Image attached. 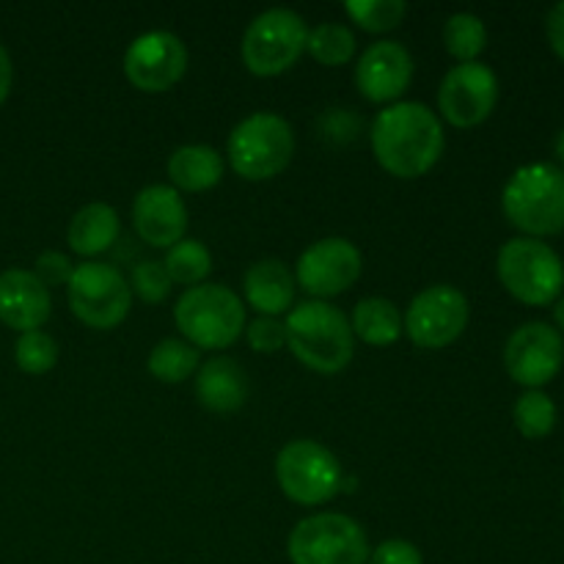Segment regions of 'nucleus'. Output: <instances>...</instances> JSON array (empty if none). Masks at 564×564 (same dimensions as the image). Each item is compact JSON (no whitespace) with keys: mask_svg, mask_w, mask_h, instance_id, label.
<instances>
[{"mask_svg":"<svg viewBox=\"0 0 564 564\" xmlns=\"http://www.w3.org/2000/svg\"><path fill=\"white\" fill-rule=\"evenodd\" d=\"M361 251L350 240H345V237H325V240L312 242L297 257L295 281L314 301H328V297H336L350 290L361 279Z\"/></svg>","mask_w":564,"mask_h":564,"instance_id":"13","label":"nucleus"},{"mask_svg":"<svg viewBox=\"0 0 564 564\" xmlns=\"http://www.w3.org/2000/svg\"><path fill=\"white\" fill-rule=\"evenodd\" d=\"M369 564H424L422 551L408 540H386L369 554Z\"/></svg>","mask_w":564,"mask_h":564,"instance_id":"34","label":"nucleus"},{"mask_svg":"<svg viewBox=\"0 0 564 564\" xmlns=\"http://www.w3.org/2000/svg\"><path fill=\"white\" fill-rule=\"evenodd\" d=\"M284 330L292 356L312 372L339 375L352 361V328L334 303H297L286 314Z\"/></svg>","mask_w":564,"mask_h":564,"instance_id":"2","label":"nucleus"},{"mask_svg":"<svg viewBox=\"0 0 564 564\" xmlns=\"http://www.w3.org/2000/svg\"><path fill=\"white\" fill-rule=\"evenodd\" d=\"M444 44L446 53L457 58V64H471L488 47V31L485 22L471 11H457L446 20L444 25Z\"/></svg>","mask_w":564,"mask_h":564,"instance_id":"26","label":"nucleus"},{"mask_svg":"<svg viewBox=\"0 0 564 564\" xmlns=\"http://www.w3.org/2000/svg\"><path fill=\"white\" fill-rule=\"evenodd\" d=\"M556 158L564 163V130L560 132V138H556Z\"/></svg>","mask_w":564,"mask_h":564,"instance_id":"38","label":"nucleus"},{"mask_svg":"<svg viewBox=\"0 0 564 564\" xmlns=\"http://www.w3.org/2000/svg\"><path fill=\"white\" fill-rule=\"evenodd\" d=\"M545 33H549L551 50L564 61V0L556 3L545 17Z\"/></svg>","mask_w":564,"mask_h":564,"instance_id":"35","label":"nucleus"},{"mask_svg":"<svg viewBox=\"0 0 564 564\" xmlns=\"http://www.w3.org/2000/svg\"><path fill=\"white\" fill-rule=\"evenodd\" d=\"M147 369L160 383H185L191 375L198 372V350L185 339H163L149 352Z\"/></svg>","mask_w":564,"mask_h":564,"instance_id":"24","label":"nucleus"},{"mask_svg":"<svg viewBox=\"0 0 564 564\" xmlns=\"http://www.w3.org/2000/svg\"><path fill=\"white\" fill-rule=\"evenodd\" d=\"M308 28L292 9H268L253 17L242 36V64L257 77L284 75L306 50Z\"/></svg>","mask_w":564,"mask_h":564,"instance_id":"9","label":"nucleus"},{"mask_svg":"<svg viewBox=\"0 0 564 564\" xmlns=\"http://www.w3.org/2000/svg\"><path fill=\"white\" fill-rule=\"evenodd\" d=\"M369 143L386 174L397 180H419L435 169L446 138L433 108L424 102H394L375 116Z\"/></svg>","mask_w":564,"mask_h":564,"instance_id":"1","label":"nucleus"},{"mask_svg":"<svg viewBox=\"0 0 564 564\" xmlns=\"http://www.w3.org/2000/svg\"><path fill=\"white\" fill-rule=\"evenodd\" d=\"M130 290L135 292L143 303H152V306L163 303L171 292V279L169 273H165L163 262H154V259L138 262L130 275Z\"/></svg>","mask_w":564,"mask_h":564,"instance_id":"31","label":"nucleus"},{"mask_svg":"<svg viewBox=\"0 0 564 564\" xmlns=\"http://www.w3.org/2000/svg\"><path fill=\"white\" fill-rule=\"evenodd\" d=\"M248 306L257 308L259 317H281L295 306L297 281L279 259H259L248 268L242 279Z\"/></svg>","mask_w":564,"mask_h":564,"instance_id":"19","label":"nucleus"},{"mask_svg":"<svg viewBox=\"0 0 564 564\" xmlns=\"http://www.w3.org/2000/svg\"><path fill=\"white\" fill-rule=\"evenodd\" d=\"M501 286L527 306H551L562 295L564 264L560 253L532 237H512L496 262Z\"/></svg>","mask_w":564,"mask_h":564,"instance_id":"6","label":"nucleus"},{"mask_svg":"<svg viewBox=\"0 0 564 564\" xmlns=\"http://www.w3.org/2000/svg\"><path fill=\"white\" fill-rule=\"evenodd\" d=\"M36 279L42 281L44 286H58V284H69L72 273H75V264L69 262V257L61 251H44L39 253L36 259Z\"/></svg>","mask_w":564,"mask_h":564,"instance_id":"33","label":"nucleus"},{"mask_svg":"<svg viewBox=\"0 0 564 564\" xmlns=\"http://www.w3.org/2000/svg\"><path fill=\"white\" fill-rule=\"evenodd\" d=\"M468 301L457 286L435 284L419 292L402 317V334L422 350H441L463 336L468 325Z\"/></svg>","mask_w":564,"mask_h":564,"instance_id":"11","label":"nucleus"},{"mask_svg":"<svg viewBox=\"0 0 564 564\" xmlns=\"http://www.w3.org/2000/svg\"><path fill=\"white\" fill-rule=\"evenodd\" d=\"M132 226L147 246L169 251L185 240L187 207L171 185H149L132 202Z\"/></svg>","mask_w":564,"mask_h":564,"instance_id":"17","label":"nucleus"},{"mask_svg":"<svg viewBox=\"0 0 564 564\" xmlns=\"http://www.w3.org/2000/svg\"><path fill=\"white\" fill-rule=\"evenodd\" d=\"M499 102V77L482 61L457 64L446 72L438 88V110L457 130L479 127Z\"/></svg>","mask_w":564,"mask_h":564,"instance_id":"12","label":"nucleus"},{"mask_svg":"<svg viewBox=\"0 0 564 564\" xmlns=\"http://www.w3.org/2000/svg\"><path fill=\"white\" fill-rule=\"evenodd\" d=\"M196 397L209 413H235L248 400L246 369L235 358L215 356L196 372Z\"/></svg>","mask_w":564,"mask_h":564,"instance_id":"20","label":"nucleus"},{"mask_svg":"<svg viewBox=\"0 0 564 564\" xmlns=\"http://www.w3.org/2000/svg\"><path fill=\"white\" fill-rule=\"evenodd\" d=\"M66 297L72 314L94 330L119 328L132 306L130 281L116 264L97 262V259L75 264V273L66 284Z\"/></svg>","mask_w":564,"mask_h":564,"instance_id":"8","label":"nucleus"},{"mask_svg":"<svg viewBox=\"0 0 564 564\" xmlns=\"http://www.w3.org/2000/svg\"><path fill=\"white\" fill-rule=\"evenodd\" d=\"M413 80V55L400 42H375L356 66V86L369 102L394 105Z\"/></svg>","mask_w":564,"mask_h":564,"instance_id":"16","label":"nucleus"},{"mask_svg":"<svg viewBox=\"0 0 564 564\" xmlns=\"http://www.w3.org/2000/svg\"><path fill=\"white\" fill-rule=\"evenodd\" d=\"M165 169H169L171 187L176 193H204L213 191L224 180L226 163L218 149L207 147V143H185V147L174 149Z\"/></svg>","mask_w":564,"mask_h":564,"instance_id":"22","label":"nucleus"},{"mask_svg":"<svg viewBox=\"0 0 564 564\" xmlns=\"http://www.w3.org/2000/svg\"><path fill=\"white\" fill-rule=\"evenodd\" d=\"M14 361L25 375H47L58 364V345L44 330H28L17 336Z\"/></svg>","mask_w":564,"mask_h":564,"instance_id":"30","label":"nucleus"},{"mask_svg":"<svg viewBox=\"0 0 564 564\" xmlns=\"http://www.w3.org/2000/svg\"><path fill=\"white\" fill-rule=\"evenodd\" d=\"M248 345L253 352H279L281 347H286V330L284 323L279 317H257L253 323L246 325Z\"/></svg>","mask_w":564,"mask_h":564,"instance_id":"32","label":"nucleus"},{"mask_svg":"<svg viewBox=\"0 0 564 564\" xmlns=\"http://www.w3.org/2000/svg\"><path fill=\"white\" fill-rule=\"evenodd\" d=\"M53 312L50 290L33 270H6L0 273V323L11 330H42Z\"/></svg>","mask_w":564,"mask_h":564,"instance_id":"18","label":"nucleus"},{"mask_svg":"<svg viewBox=\"0 0 564 564\" xmlns=\"http://www.w3.org/2000/svg\"><path fill=\"white\" fill-rule=\"evenodd\" d=\"M187 47L176 33L149 31L132 39L124 53V75L138 91H171L185 77Z\"/></svg>","mask_w":564,"mask_h":564,"instance_id":"14","label":"nucleus"},{"mask_svg":"<svg viewBox=\"0 0 564 564\" xmlns=\"http://www.w3.org/2000/svg\"><path fill=\"white\" fill-rule=\"evenodd\" d=\"M163 268L171 284H182L191 290V286L204 284V279L213 273V253L202 240L185 237L165 251Z\"/></svg>","mask_w":564,"mask_h":564,"instance_id":"25","label":"nucleus"},{"mask_svg":"<svg viewBox=\"0 0 564 564\" xmlns=\"http://www.w3.org/2000/svg\"><path fill=\"white\" fill-rule=\"evenodd\" d=\"M507 220L538 240L564 231V171L551 163L518 169L501 193Z\"/></svg>","mask_w":564,"mask_h":564,"instance_id":"3","label":"nucleus"},{"mask_svg":"<svg viewBox=\"0 0 564 564\" xmlns=\"http://www.w3.org/2000/svg\"><path fill=\"white\" fill-rule=\"evenodd\" d=\"M11 80H14V66H11V58L9 53H6V47L0 44V105H3L6 97H9Z\"/></svg>","mask_w":564,"mask_h":564,"instance_id":"36","label":"nucleus"},{"mask_svg":"<svg viewBox=\"0 0 564 564\" xmlns=\"http://www.w3.org/2000/svg\"><path fill=\"white\" fill-rule=\"evenodd\" d=\"M512 419H516V427L523 438H545V435H551V430L556 424V405L545 391L529 389L518 397Z\"/></svg>","mask_w":564,"mask_h":564,"instance_id":"28","label":"nucleus"},{"mask_svg":"<svg viewBox=\"0 0 564 564\" xmlns=\"http://www.w3.org/2000/svg\"><path fill=\"white\" fill-rule=\"evenodd\" d=\"M119 213L110 204L94 202L72 215L69 229H66V242H69V248L77 257L94 259L108 251V248H113V242L119 240Z\"/></svg>","mask_w":564,"mask_h":564,"instance_id":"21","label":"nucleus"},{"mask_svg":"<svg viewBox=\"0 0 564 564\" xmlns=\"http://www.w3.org/2000/svg\"><path fill=\"white\" fill-rule=\"evenodd\" d=\"M306 50L317 64L345 66L356 55V36L341 22H323L308 31Z\"/></svg>","mask_w":564,"mask_h":564,"instance_id":"27","label":"nucleus"},{"mask_svg":"<svg viewBox=\"0 0 564 564\" xmlns=\"http://www.w3.org/2000/svg\"><path fill=\"white\" fill-rule=\"evenodd\" d=\"M352 336L372 347H389L402 336L400 308L386 297H364L356 303L350 319Z\"/></svg>","mask_w":564,"mask_h":564,"instance_id":"23","label":"nucleus"},{"mask_svg":"<svg viewBox=\"0 0 564 564\" xmlns=\"http://www.w3.org/2000/svg\"><path fill=\"white\" fill-rule=\"evenodd\" d=\"M286 554L292 564H367L372 551L361 523L341 512H317L295 523Z\"/></svg>","mask_w":564,"mask_h":564,"instance_id":"7","label":"nucleus"},{"mask_svg":"<svg viewBox=\"0 0 564 564\" xmlns=\"http://www.w3.org/2000/svg\"><path fill=\"white\" fill-rule=\"evenodd\" d=\"M345 11L361 31L389 33L402 25L408 6L402 0H345Z\"/></svg>","mask_w":564,"mask_h":564,"instance_id":"29","label":"nucleus"},{"mask_svg":"<svg viewBox=\"0 0 564 564\" xmlns=\"http://www.w3.org/2000/svg\"><path fill=\"white\" fill-rule=\"evenodd\" d=\"M275 479L290 501L301 507H319L339 494L345 474L334 452L317 441L297 438L281 446L275 457Z\"/></svg>","mask_w":564,"mask_h":564,"instance_id":"10","label":"nucleus"},{"mask_svg":"<svg viewBox=\"0 0 564 564\" xmlns=\"http://www.w3.org/2000/svg\"><path fill=\"white\" fill-rule=\"evenodd\" d=\"M554 317H556V325L564 330V297L556 301V308H554Z\"/></svg>","mask_w":564,"mask_h":564,"instance_id":"37","label":"nucleus"},{"mask_svg":"<svg viewBox=\"0 0 564 564\" xmlns=\"http://www.w3.org/2000/svg\"><path fill=\"white\" fill-rule=\"evenodd\" d=\"M176 328L196 350H226L246 330V306L226 284H198L174 306Z\"/></svg>","mask_w":564,"mask_h":564,"instance_id":"4","label":"nucleus"},{"mask_svg":"<svg viewBox=\"0 0 564 564\" xmlns=\"http://www.w3.org/2000/svg\"><path fill=\"white\" fill-rule=\"evenodd\" d=\"M564 339L549 323H527L507 339L505 367L516 383L540 389L562 372Z\"/></svg>","mask_w":564,"mask_h":564,"instance_id":"15","label":"nucleus"},{"mask_svg":"<svg viewBox=\"0 0 564 564\" xmlns=\"http://www.w3.org/2000/svg\"><path fill=\"white\" fill-rule=\"evenodd\" d=\"M226 154L237 176L248 182H268L292 163L295 132L290 121L281 119L279 113L259 110V113L246 116L231 130Z\"/></svg>","mask_w":564,"mask_h":564,"instance_id":"5","label":"nucleus"}]
</instances>
